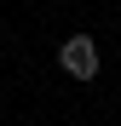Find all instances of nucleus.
<instances>
[{
    "mask_svg": "<svg viewBox=\"0 0 121 126\" xmlns=\"http://www.w3.org/2000/svg\"><path fill=\"white\" fill-rule=\"evenodd\" d=\"M58 63H64L69 80H92L98 75V40L92 34H69L64 46H58Z\"/></svg>",
    "mask_w": 121,
    "mask_h": 126,
    "instance_id": "nucleus-1",
    "label": "nucleus"
}]
</instances>
